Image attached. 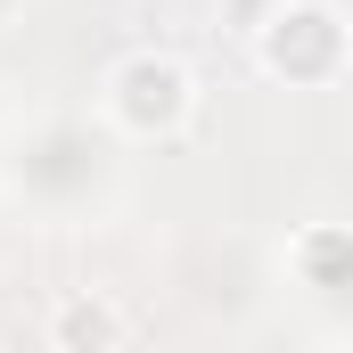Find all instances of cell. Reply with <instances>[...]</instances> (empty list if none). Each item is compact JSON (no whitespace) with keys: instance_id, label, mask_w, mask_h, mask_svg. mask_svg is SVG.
Listing matches in <instances>:
<instances>
[{"instance_id":"1","label":"cell","mask_w":353,"mask_h":353,"mask_svg":"<svg viewBox=\"0 0 353 353\" xmlns=\"http://www.w3.org/2000/svg\"><path fill=\"white\" fill-rule=\"evenodd\" d=\"M197 66L181 50H123L107 74H99V115L132 140V148H173L197 132Z\"/></svg>"},{"instance_id":"2","label":"cell","mask_w":353,"mask_h":353,"mask_svg":"<svg viewBox=\"0 0 353 353\" xmlns=\"http://www.w3.org/2000/svg\"><path fill=\"white\" fill-rule=\"evenodd\" d=\"M247 58L263 83L288 90H321L353 66V25L329 8V0H271V17L247 33Z\"/></svg>"},{"instance_id":"3","label":"cell","mask_w":353,"mask_h":353,"mask_svg":"<svg viewBox=\"0 0 353 353\" xmlns=\"http://www.w3.org/2000/svg\"><path fill=\"white\" fill-rule=\"evenodd\" d=\"M41 337H50V353H123L132 321L107 288H58L41 312Z\"/></svg>"},{"instance_id":"4","label":"cell","mask_w":353,"mask_h":353,"mask_svg":"<svg viewBox=\"0 0 353 353\" xmlns=\"http://www.w3.org/2000/svg\"><path fill=\"white\" fill-rule=\"evenodd\" d=\"M214 8H222V25H230L239 41H247V33H255V25L271 17V0H214Z\"/></svg>"},{"instance_id":"5","label":"cell","mask_w":353,"mask_h":353,"mask_svg":"<svg viewBox=\"0 0 353 353\" xmlns=\"http://www.w3.org/2000/svg\"><path fill=\"white\" fill-rule=\"evenodd\" d=\"M17 8H25V0H0V25H17Z\"/></svg>"},{"instance_id":"6","label":"cell","mask_w":353,"mask_h":353,"mask_svg":"<svg viewBox=\"0 0 353 353\" xmlns=\"http://www.w3.org/2000/svg\"><path fill=\"white\" fill-rule=\"evenodd\" d=\"M329 353H353V345H329Z\"/></svg>"}]
</instances>
